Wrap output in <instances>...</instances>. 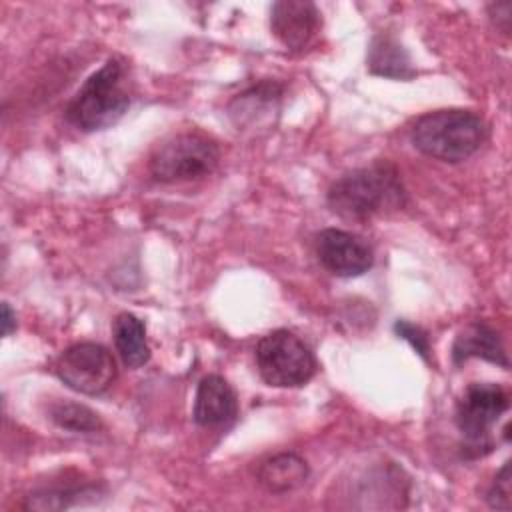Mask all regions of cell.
<instances>
[{
    "mask_svg": "<svg viewBox=\"0 0 512 512\" xmlns=\"http://www.w3.org/2000/svg\"><path fill=\"white\" fill-rule=\"evenodd\" d=\"M406 202L400 172L394 164L380 160L356 168L328 188V206L346 220H366L378 214L394 212Z\"/></svg>",
    "mask_w": 512,
    "mask_h": 512,
    "instance_id": "6da1fadb",
    "label": "cell"
},
{
    "mask_svg": "<svg viewBox=\"0 0 512 512\" xmlns=\"http://www.w3.org/2000/svg\"><path fill=\"white\" fill-rule=\"evenodd\" d=\"M130 106L126 66L118 58H110L92 72L74 98L68 102L66 120L82 130L96 132L116 124Z\"/></svg>",
    "mask_w": 512,
    "mask_h": 512,
    "instance_id": "7a4b0ae2",
    "label": "cell"
},
{
    "mask_svg": "<svg viewBox=\"0 0 512 512\" xmlns=\"http://www.w3.org/2000/svg\"><path fill=\"white\" fill-rule=\"evenodd\" d=\"M484 120L462 108H444L416 120L410 140L422 154L442 162H462L470 158L486 140Z\"/></svg>",
    "mask_w": 512,
    "mask_h": 512,
    "instance_id": "3957f363",
    "label": "cell"
},
{
    "mask_svg": "<svg viewBox=\"0 0 512 512\" xmlns=\"http://www.w3.org/2000/svg\"><path fill=\"white\" fill-rule=\"evenodd\" d=\"M220 160L218 144L198 132L172 134L162 140L148 162L150 176L162 184L192 182L208 176Z\"/></svg>",
    "mask_w": 512,
    "mask_h": 512,
    "instance_id": "277c9868",
    "label": "cell"
},
{
    "mask_svg": "<svg viewBox=\"0 0 512 512\" xmlns=\"http://www.w3.org/2000/svg\"><path fill=\"white\" fill-rule=\"evenodd\" d=\"M256 366L262 380L276 388L304 386L316 372L310 348L290 330H274L256 346Z\"/></svg>",
    "mask_w": 512,
    "mask_h": 512,
    "instance_id": "5b68a950",
    "label": "cell"
},
{
    "mask_svg": "<svg viewBox=\"0 0 512 512\" xmlns=\"http://www.w3.org/2000/svg\"><path fill=\"white\" fill-rule=\"evenodd\" d=\"M510 400L502 386L492 382L470 384L456 404V426L466 438V450L482 456L492 450L490 428L508 410Z\"/></svg>",
    "mask_w": 512,
    "mask_h": 512,
    "instance_id": "8992f818",
    "label": "cell"
},
{
    "mask_svg": "<svg viewBox=\"0 0 512 512\" xmlns=\"http://www.w3.org/2000/svg\"><path fill=\"white\" fill-rule=\"evenodd\" d=\"M56 376L72 390L88 396L106 392L116 380V362L106 346L78 342L68 346L54 364Z\"/></svg>",
    "mask_w": 512,
    "mask_h": 512,
    "instance_id": "52a82bcc",
    "label": "cell"
},
{
    "mask_svg": "<svg viewBox=\"0 0 512 512\" xmlns=\"http://www.w3.org/2000/svg\"><path fill=\"white\" fill-rule=\"evenodd\" d=\"M316 256L330 274L340 278L362 276L374 262V252L364 238L338 228H326L316 236Z\"/></svg>",
    "mask_w": 512,
    "mask_h": 512,
    "instance_id": "ba28073f",
    "label": "cell"
},
{
    "mask_svg": "<svg viewBox=\"0 0 512 512\" xmlns=\"http://www.w3.org/2000/svg\"><path fill=\"white\" fill-rule=\"evenodd\" d=\"M320 26V12L308 0H280L270 8L272 34L288 50H304L316 38Z\"/></svg>",
    "mask_w": 512,
    "mask_h": 512,
    "instance_id": "9c48e42d",
    "label": "cell"
},
{
    "mask_svg": "<svg viewBox=\"0 0 512 512\" xmlns=\"http://www.w3.org/2000/svg\"><path fill=\"white\" fill-rule=\"evenodd\" d=\"M238 414V400L232 386L218 374L200 380L194 398V420L200 426H224Z\"/></svg>",
    "mask_w": 512,
    "mask_h": 512,
    "instance_id": "30bf717a",
    "label": "cell"
},
{
    "mask_svg": "<svg viewBox=\"0 0 512 512\" xmlns=\"http://www.w3.org/2000/svg\"><path fill=\"white\" fill-rule=\"evenodd\" d=\"M310 476L304 458L294 452H280L262 460L256 468L258 484L272 494H286L300 488Z\"/></svg>",
    "mask_w": 512,
    "mask_h": 512,
    "instance_id": "8fae6325",
    "label": "cell"
},
{
    "mask_svg": "<svg viewBox=\"0 0 512 512\" xmlns=\"http://www.w3.org/2000/svg\"><path fill=\"white\" fill-rule=\"evenodd\" d=\"M282 98V84L274 80H264L250 86L246 92L238 94V98L230 104V116L236 126H260L264 120L272 118V112L278 110V102Z\"/></svg>",
    "mask_w": 512,
    "mask_h": 512,
    "instance_id": "7c38bea8",
    "label": "cell"
},
{
    "mask_svg": "<svg viewBox=\"0 0 512 512\" xmlns=\"http://www.w3.org/2000/svg\"><path fill=\"white\" fill-rule=\"evenodd\" d=\"M452 358L454 364H462L468 358H484L488 362L500 364L502 368H508V358L500 336L486 322H472L456 336L452 346Z\"/></svg>",
    "mask_w": 512,
    "mask_h": 512,
    "instance_id": "4fadbf2b",
    "label": "cell"
},
{
    "mask_svg": "<svg viewBox=\"0 0 512 512\" xmlns=\"http://www.w3.org/2000/svg\"><path fill=\"white\" fill-rule=\"evenodd\" d=\"M114 346L128 368H140L150 360L146 328L142 320L130 312H122L112 324Z\"/></svg>",
    "mask_w": 512,
    "mask_h": 512,
    "instance_id": "5bb4252c",
    "label": "cell"
},
{
    "mask_svg": "<svg viewBox=\"0 0 512 512\" xmlns=\"http://www.w3.org/2000/svg\"><path fill=\"white\" fill-rule=\"evenodd\" d=\"M368 68L388 78H410L412 66L406 50L390 36H376L368 52Z\"/></svg>",
    "mask_w": 512,
    "mask_h": 512,
    "instance_id": "9a60e30c",
    "label": "cell"
},
{
    "mask_svg": "<svg viewBox=\"0 0 512 512\" xmlns=\"http://www.w3.org/2000/svg\"><path fill=\"white\" fill-rule=\"evenodd\" d=\"M50 418L66 430L74 432H96L100 428V418L88 406L76 402H58L50 408Z\"/></svg>",
    "mask_w": 512,
    "mask_h": 512,
    "instance_id": "2e32d148",
    "label": "cell"
},
{
    "mask_svg": "<svg viewBox=\"0 0 512 512\" xmlns=\"http://www.w3.org/2000/svg\"><path fill=\"white\" fill-rule=\"evenodd\" d=\"M94 488H80V490H46V492H34L26 496V502L22 504L24 510H62L70 508L74 504H80L84 496H94Z\"/></svg>",
    "mask_w": 512,
    "mask_h": 512,
    "instance_id": "e0dca14e",
    "label": "cell"
},
{
    "mask_svg": "<svg viewBox=\"0 0 512 512\" xmlns=\"http://www.w3.org/2000/svg\"><path fill=\"white\" fill-rule=\"evenodd\" d=\"M486 500L492 508L510 510V462H504L500 472L494 476Z\"/></svg>",
    "mask_w": 512,
    "mask_h": 512,
    "instance_id": "ac0fdd59",
    "label": "cell"
},
{
    "mask_svg": "<svg viewBox=\"0 0 512 512\" xmlns=\"http://www.w3.org/2000/svg\"><path fill=\"white\" fill-rule=\"evenodd\" d=\"M396 332L404 338V340H408L414 348H416V352L424 358V360H428V352H430V344H428V338H426V334L418 328V326H414V324H410V322H404V320H400V322H396Z\"/></svg>",
    "mask_w": 512,
    "mask_h": 512,
    "instance_id": "d6986e66",
    "label": "cell"
},
{
    "mask_svg": "<svg viewBox=\"0 0 512 512\" xmlns=\"http://www.w3.org/2000/svg\"><path fill=\"white\" fill-rule=\"evenodd\" d=\"M510 10H512L510 0L494 2V4L488 6V12H490L492 20L496 22V26H498L502 32H508V30H510Z\"/></svg>",
    "mask_w": 512,
    "mask_h": 512,
    "instance_id": "ffe728a7",
    "label": "cell"
},
{
    "mask_svg": "<svg viewBox=\"0 0 512 512\" xmlns=\"http://www.w3.org/2000/svg\"><path fill=\"white\" fill-rule=\"evenodd\" d=\"M14 328H16V314L12 312L8 302H4L2 304V334L10 336Z\"/></svg>",
    "mask_w": 512,
    "mask_h": 512,
    "instance_id": "44dd1931",
    "label": "cell"
}]
</instances>
